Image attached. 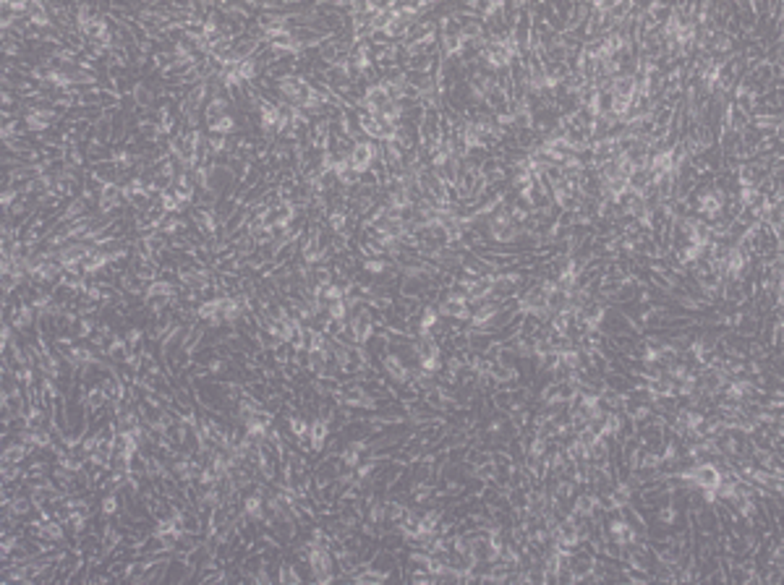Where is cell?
Wrapping results in <instances>:
<instances>
[{"mask_svg": "<svg viewBox=\"0 0 784 585\" xmlns=\"http://www.w3.org/2000/svg\"><path fill=\"white\" fill-rule=\"evenodd\" d=\"M379 159H382V144H377V141H369V139H359L356 144H353L348 162H351L353 170H356V173L364 178L366 173H371V170L377 167Z\"/></svg>", "mask_w": 784, "mask_h": 585, "instance_id": "1", "label": "cell"}, {"mask_svg": "<svg viewBox=\"0 0 784 585\" xmlns=\"http://www.w3.org/2000/svg\"><path fill=\"white\" fill-rule=\"evenodd\" d=\"M333 439V423L324 421L322 416H311L309 421V445H311V455H322L327 445Z\"/></svg>", "mask_w": 784, "mask_h": 585, "instance_id": "2", "label": "cell"}, {"mask_svg": "<svg viewBox=\"0 0 784 585\" xmlns=\"http://www.w3.org/2000/svg\"><path fill=\"white\" fill-rule=\"evenodd\" d=\"M34 455H39L34 447L24 445V442H19V439H11V442H6L3 445V463H16V465H24L29 463Z\"/></svg>", "mask_w": 784, "mask_h": 585, "instance_id": "3", "label": "cell"}, {"mask_svg": "<svg viewBox=\"0 0 784 585\" xmlns=\"http://www.w3.org/2000/svg\"><path fill=\"white\" fill-rule=\"evenodd\" d=\"M204 131H207V133H220V136H238L240 123L233 112H228V115H222V118H217V121L204 123Z\"/></svg>", "mask_w": 784, "mask_h": 585, "instance_id": "4", "label": "cell"}, {"mask_svg": "<svg viewBox=\"0 0 784 585\" xmlns=\"http://www.w3.org/2000/svg\"><path fill=\"white\" fill-rule=\"evenodd\" d=\"M418 369H424L426 374H434V376H439V374L444 372V355H432V358H424V361H418Z\"/></svg>", "mask_w": 784, "mask_h": 585, "instance_id": "5", "label": "cell"}, {"mask_svg": "<svg viewBox=\"0 0 784 585\" xmlns=\"http://www.w3.org/2000/svg\"><path fill=\"white\" fill-rule=\"evenodd\" d=\"M21 188H3V194H0V206H3V212H8V209H13V204L21 199Z\"/></svg>", "mask_w": 784, "mask_h": 585, "instance_id": "6", "label": "cell"}]
</instances>
